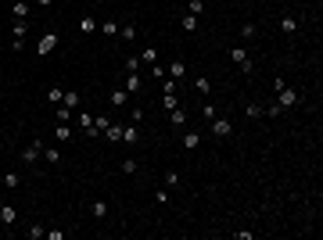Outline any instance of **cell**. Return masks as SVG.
<instances>
[{"mask_svg":"<svg viewBox=\"0 0 323 240\" xmlns=\"http://www.w3.org/2000/svg\"><path fill=\"white\" fill-rule=\"evenodd\" d=\"M298 100H302V94H298V90H291V86H280V90H276V104H280L284 112L298 108Z\"/></svg>","mask_w":323,"mask_h":240,"instance_id":"cell-1","label":"cell"},{"mask_svg":"<svg viewBox=\"0 0 323 240\" xmlns=\"http://www.w3.org/2000/svg\"><path fill=\"white\" fill-rule=\"evenodd\" d=\"M230 61H237V68L244 76H252V54H248V47H230Z\"/></svg>","mask_w":323,"mask_h":240,"instance_id":"cell-2","label":"cell"},{"mask_svg":"<svg viewBox=\"0 0 323 240\" xmlns=\"http://www.w3.org/2000/svg\"><path fill=\"white\" fill-rule=\"evenodd\" d=\"M40 158H43V140H33V144L22 151V161L29 165V169H36V165H40Z\"/></svg>","mask_w":323,"mask_h":240,"instance_id":"cell-3","label":"cell"},{"mask_svg":"<svg viewBox=\"0 0 323 240\" xmlns=\"http://www.w3.org/2000/svg\"><path fill=\"white\" fill-rule=\"evenodd\" d=\"M54 47H58V29H51V32H43V36H40V43H36V54L43 58V54H51Z\"/></svg>","mask_w":323,"mask_h":240,"instance_id":"cell-4","label":"cell"},{"mask_svg":"<svg viewBox=\"0 0 323 240\" xmlns=\"http://www.w3.org/2000/svg\"><path fill=\"white\" fill-rule=\"evenodd\" d=\"M234 133V126H230V118H212V136H216V140H226V136Z\"/></svg>","mask_w":323,"mask_h":240,"instance_id":"cell-5","label":"cell"},{"mask_svg":"<svg viewBox=\"0 0 323 240\" xmlns=\"http://www.w3.org/2000/svg\"><path fill=\"white\" fill-rule=\"evenodd\" d=\"M122 90H126V94H140V90H144V79H140V72H126V82H122Z\"/></svg>","mask_w":323,"mask_h":240,"instance_id":"cell-6","label":"cell"},{"mask_svg":"<svg viewBox=\"0 0 323 240\" xmlns=\"http://www.w3.org/2000/svg\"><path fill=\"white\" fill-rule=\"evenodd\" d=\"M165 76H169L172 82H180L183 76H187V64H183L180 58H172V64H169V68H165Z\"/></svg>","mask_w":323,"mask_h":240,"instance_id":"cell-7","label":"cell"},{"mask_svg":"<svg viewBox=\"0 0 323 240\" xmlns=\"http://www.w3.org/2000/svg\"><path fill=\"white\" fill-rule=\"evenodd\" d=\"M198 144H201V133H194V129H187V133L180 136V147H183V151H194Z\"/></svg>","mask_w":323,"mask_h":240,"instance_id":"cell-8","label":"cell"},{"mask_svg":"<svg viewBox=\"0 0 323 240\" xmlns=\"http://www.w3.org/2000/svg\"><path fill=\"white\" fill-rule=\"evenodd\" d=\"M108 100H112V108H126V104H129V94H126L122 86H115L112 94H108Z\"/></svg>","mask_w":323,"mask_h":240,"instance_id":"cell-9","label":"cell"},{"mask_svg":"<svg viewBox=\"0 0 323 240\" xmlns=\"http://www.w3.org/2000/svg\"><path fill=\"white\" fill-rule=\"evenodd\" d=\"M25 32H29V22H25V18H15V25H11V40H25Z\"/></svg>","mask_w":323,"mask_h":240,"instance_id":"cell-10","label":"cell"},{"mask_svg":"<svg viewBox=\"0 0 323 240\" xmlns=\"http://www.w3.org/2000/svg\"><path fill=\"white\" fill-rule=\"evenodd\" d=\"M0 223H4V226H15V223H18V211H15L11 205H0Z\"/></svg>","mask_w":323,"mask_h":240,"instance_id":"cell-11","label":"cell"},{"mask_svg":"<svg viewBox=\"0 0 323 240\" xmlns=\"http://www.w3.org/2000/svg\"><path fill=\"white\" fill-rule=\"evenodd\" d=\"M101 136H108L112 144H122V126H119V122H108V129H104Z\"/></svg>","mask_w":323,"mask_h":240,"instance_id":"cell-12","label":"cell"},{"mask_svg":"<svg viewBox=\"0 0 323 240\" xmlns=\"http://www.w3.org/2000/svg\"><path fill=\"white\" fill-rule=\"evenodd\" d=\"M54 136H58V144H68V140H72L68 122H54Z\"/></svg>","mask_w":323,"mask_h":240,"instance_id":"cell-13","label":"cell"},{"mask_svg":"<svg viewBox=\"0 0 323 240\" xmlns=\"http://www.w3.org/2000/svg\"><path fill=\"white\" fill-rule=\"evenodd\" d=\"M169 126L183 129V126H187V112H183V108H172V112H169Z\"/></svg>","mask_w":323,"mask_h":240,"instance_id":"cell-14","label":"cell"},{"mask_svg":"<svg viewBox=\"0 0 323 240\" xmlns=\"http://www.w3.org/2000/svg\"><path fill=\"white\" fill-rule=\"evenodd\" d=\"M280 32H288V36H294V32H298V18L284 15V18H280Z\"/></svg>","mask_w":323,"mask_h":240,"instance_id":"cell-15","label":"cell"},{"mask_svg":"<svg viewBox=\"0 0 323 240\" xmlns=\"http://www.w3.org/2000/svg\"><path fill=\"white\" fill-rule=\"evenodd\" d=\"M122 144H140V129H136V122L122 129Z\"/></svg>","mask_w":323,"mask_h":240,"instance_id":"cell-16","label":"cell"},{"mask_svg":"<svg viewBox=\"0 0 323 240\" xmlns=\"http://www.w3.org/2000/svg\"><path fill=\"white\" fill-rule=\"evenodd\" d=\"M79 32H83V36L97 32V22H94V18H90V15H83V18H79Z\"/></svg>","mask_w":323,"mask_h":240,"instance_id":"cell-17","label":"cell"},{"mask_svg":"<svg viewBox=\"0 0 323 240\" xmlns=\"http://www.w3.org/2000/svg\"><path fill=\"white\" fill-rule=\"evenodd\" d=\"M237 32H241V40H255V36H258V25H255V22H244Z\"/></svg>","mask_w":323,"mask_h":240,"instance_id":"cell-18","label":"cell"},{"mask_svg":"<svg viewBox=\"0 0 323 240\" xmlns=\"http://www.w3.org/2000/svg\"><path fill=\"white\" fill-rule=\"evenodd\" d=\"M119 40L133 43V40H136V25H119Z\"/></svg>","mask_w":323,"mask_h":240,"instance_id":"cell-19","label":"cell"},{"mask_svg":"<svg viewBox=\"0 0 323 240\" xmlns=\"http://www.w3.org/2000/svg\"><path fill=\"white\" fill-rule=\"evenodd\" d=\"M76 118V112L72 108H65V104H58V115H54V122H72Z\"/></svg>","mask_w":323,"mask_h":240,"instance_id":"cell-20","label":"cell"},{"mask_svg":"<svg viewBox=\"0 0 323 240\" xmlns=\"http://www.w3.org/2000/svg\"><path fill=\"white\" fill-rule=\"evenodd\" d=\"M4 187L7 190H18V187H22V176H18V172H4Z\"/></svg>","mask_w":323,"mask_h":240,"instance_id":"cell-21","label":"cell"},{"mask_svg":"<svg viewBox=\"0 0 323 240\" xmlns=\"http://www.w3.org/2000/svg\"><path fill=\"white\" fill-rule=\"evenodd\" d=\"M90 215H94V219H104V215H108V201H94V205H90Z\"/></svg>","mask_w":323,"mask_h":240,"instance_id":"cell-22","label":"cell"},{"mask_svg":"<svg viewBox=\"0 0 323 240\" xmlns=\"http://www.w3.org/2000/svg\"><path fill=\"white\" fill-rule=\"evenodd\" d=\"M97 32H104L108 40H115V36H119V25H115V22H101V25H97Z\"/></svg>","mask_w":323,"mask_h":240,"instance_id":"cell-23","label":"cell"},{"mask_svg":"<svg viewBox=\"0 0 323 240\" xmlns=\"http://www.w3.org/2000/svg\"><path fill=\"white\" fill-rule=\"evenodd\" d=\"M180 29L194 32V29H198V15H183V18H180Z\"/></svg>","mask_w":323,"mask_h":240,"instance_id":"cell-24","label":"cell"},{"mask_svg":"<svg viewBox=\"0 0 323 240\" xmlns=\"http://www.w3.org/2000/svg\"><path fill=\"white\" fill-rule=\"evenodd\" d=\"M162 104H165V112H172V108H180V97H176V90H172V94H162Z\"/></svg>","mask_w":323,"mask_h":240,"instance_id":"cell-25","label":"cell"},{"mask_svg":"<svg viewBox=\"0 0 323 240\" xmlns=\"http://www.w3.org/2000/svg\"><path fill=\"white\" fill-rule=\"evenodd\" d=\"M11 15H15V18H29V4H25V0H15Z\"/></svg>","mask_w":323,"mask_h":240,"instance_id":"cell-26","label":"cell"},{"mask_svg":"<svg viewBox=\"0 0 323 240\" xmlns=\"http://www.w3.org/2000/svg\"><path fill=\"white\" fill-rule=\"evenodd\" d=\"M43 161H47V165H58V161H61V154L54 151V147H47V144H43Z\"/></svg>","mask_w":323,"mask_h":240,"instance_id":"cell-27","label":"cell"},{"mask_svg":"<svg viewBox=\"0 0 323 240\" xmlns=\"http://www.w3.org/2000/svg\"><path fill=\"white\" fill-rule=\"evenodd\" d=\"M194 86H198V97H208V94H212V82H208L205 76H198V82H194Z\"/></svg>","mask_w":323,"mask_h":240,"instance_id":"cell-28","label":"cell"},{"mask_svg":"<svg viewBox=\"0 0 323 240\" xmlns=\"http://www.w3.org/2000/svg\"><path fill=\"white\" fill-rule=\"evenodd\" d=\"M216 115H219V108L212 104V100H205V104H201V118H208V122H212Z\"/></svg>","mask_w":323,"mask_h":240,"instance_id":"cell-29","label":"cell"},{"mask_svg":"<svg viewBox=\"0 0 323 240\" xmlns=\"http://www.w3.org/2000/svg\"><path fill=\"white\" fill-rule=\"evenodd\" d=\"M244 115L258 122V118H262V104H255V100H252V104H244Z\"/></svg>","mask_w":323,"mask_h":240,"instance_id":"cell-30","label":"cell"},{"mask_svg":"<svg viewBox=\"0 0 323 240\" xmlns=\"http://www.w3.org/2000/svg\"><path fill=\"white\" fill-rule=\"evenodd\" d=\"M47 100H51V104H61V100H65V90H61V86H51V90H47Z\"/></svg>","mask_w":323,"mask_h":240,"instance_id":"cell-31","label":"cell"},{"mask_svg":"<svg viewBox=\"0 0 323 240\" xmlns=\"http://www.w3.org/2000/svg\"><path fill=\"white\" fill-rule=\"evenodd\" d=\"M61 104L76 112V108H79V94H72V90H65V100H61Z\"/></svg>","mask_w":323,"mask_h":240,"instance_id":"cell-32","label":"cell"},{"mask_svg":"<svg viewBox=\"0 0 323 240\" xmlns=\"http://www.w3.org/2000/svg\"><path fill=\"white\" fill-rule=\"evenodd\" d=\"M187 15H205V4H201V0H187Z\"/></svg>","mask_w":323,"mask_h":240,"instance_id":"cell-33","label":"cell"},{"mask_svg":"<svg viewBox=\"0 0 323 240\" xmlns=\"http://www.w3.org/2000/svg\"><path fill=\"white\" fill-rule=\"evenodd\" d=\"M140 58H144L147 64H154V61H158V47H144V54H140Z\"/></svg>","mask_w":323,"mask_h":240,"instance_id":"cell-34","label":"cell"},{"mask_svg":"<svg viewBox=\"0 0 323 240\" xmlns=\"http://www.w3.org/2000/svg\"><path fill=\"white\" fill-rule=\"evenodd\" d=\"M119 169H122V172H126V176H129V172H136V169H140V165H136V158H126L122 165H119Z\"/></svg>","mask_w":323,"mask_h":240,"instance_id":"cell-35","label":"cell"},{"mask_svg":"<svg viewBox=\"0 0 323 240\" xmlns=\"http://www.w3.org/2000/svg\"><path fill=\"white\" fill-rule=\"evenodd\" d=\"M126 72H140V54H136V58H126Z\"/></svg>","mask_w":323,"mask_h":240,"instance_id":"cell-36","label":"cell"},{"mask_svg":"<svg viewBox=\"0 0 323 240\" xmlns=\"http://www.w3.org/2000/svg\"><path fill=\"white\" fill-rule=\"evenodd\" d=\"M151 76L162 82V79H165V64H158V61H154V64H151Z\"/></svg>","mask_w":323,"mask_h":240,"instance_id":"cell-37","label":"cell"},{"mask_svg":"<svg viewBox=\"0 0 323 240\" xmlns=\"http://www.w3.org/2000/svg\"><path fill=\"white\" fill-rule=\"evenodd\" d=\"M165 187H180V172H165Z\"/></svg>","mask_w":323,"mask_h":240,"instance_id":"cell-38","label":"cell"},{"mask_svg":"<svg viewBox=\"0 0 323 240\" xmlns=\"http://www.w3.org/2000/svg\"><path fill=\"white\" fill-rule=\"evenodd\" d=\"M43 233H47V229H43V226H29V240H40Z\"/></svg>","mask_w":323,"mask_h":240,"instance_id":"cell-39","label":"cell"},{"mask_svg":"<svg viewBox=\"0 0 323 240\" xmlns=\"http://www.w3.org/2000/svg\"><path fill=\"white\" fill-rule=\"evenodd\" d=\"M43 237H47V240H65V229H47Z\"/></svg>","mask_w":323,"mask_h":240,"instance_id":"cell-40","label":"cell"},{"mask_svg":"<svg viewBox=\"0 0 323 240\" xmlns=\"http://www.w3.org/2000/svg\"><path fill=\"white\" fill-rule=\"evenodd\" d=\"M154 201H158V205H165V201H169V190H165V187L154 190Z\"/></svg>","mask_w":323,"mask_h":240,"instance_id":"cell-41","label":"cell"},{"mask_svg":"<svg viewBox=\"0 0 323 240\" xmlns=\"http://www.w3.org/2000/svg\"><path fill=\"white\" fill-rule=\"evenodd\" d=\"M54 4V0H36V7H51Z\"/></svg>","mask_w":323,"mask_h":240,"instance_id":"cell-42","label":"cell"},{"mask_svg":"<svg viewBox=\"0 0 323 240\" xmlns=\"http://www.w3.org/2000/svg\"><path fill=\"white\" fill-rule=\"evenodd\" d=\"M61 4H72V0H61Z\"/></svg>","mask_w":323,"mask_h":240,"instance_id":"cell-43","label":"cell"}]
</instances>
